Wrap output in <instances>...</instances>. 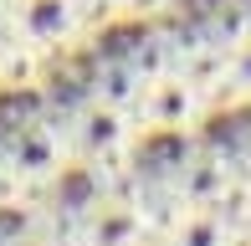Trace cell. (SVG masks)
Here are the masks:
<instances>
[{"mask_svg":"<svg viewBox=\"0 0 251 246\" xmlns=\"http://www.w3.org/2000/svg\"><path fill=\"white\" fill-rule=\"evenodd\" d=\"M16 246H56V241H47V236L36 231V236H26V241H16Z\"/></svg>","mask_w":251,"mask_h":246,"instance_id":"5bb4252c","label":"cell"},{"mask_svg":"<svg viewBox=\"0 0 251 246\" xmlns=\"http://www.w3.org/2000/svg\"><path fill=\"white\" fill-rule=\"evenodd\" d=\"M123 62L133 67V77H139L144 87L164 82V77L175 72V41H169V26H144L139 41L123 51Z\"/></svg>","mask_w":251,"mask_h":246,"instance_id":"ba28073f","label":"cell"},{"mask_svg":"<svg viewBox=\"0 0 251 246\" xmlns=\"http://www.w3.org/2000/svg\"><path fill=\"white\" fill-rule=\"evenodd\" d=\"M200 118H205L200 93H195L179 72H169L164 82H154L149 93H144V118H139V128H144V133H190Z\"/></svg>","mask_w":251,"mask_h":246,"instance_id":"277c9868","label":"cell"},{"mask_svg":"<svg viewBox=\"0 0 251 246\" xmlns=\"http://www.w3.org/2000/svg\"><path fill=\"white\" fill-rule=\"evenodd\" d=\"M251 103V41L241 51H231V67H226V108Z\"/></svg>","mask_w":251,"mask_h":246,"instance_id":"8fae6325","label":"cell"},{"mask_svg":"<svg viewBox=\"0 0 251 246\" xmlns=\"http://www.w3.org/2000/svg\"><path fill=\"white\" fill-rule=\"evenodd\" d=\"M77 21H82V36H98L102 26H113L118 16V0H77Z\"/></svg>","mask_w":251,"mask_h":246,"instance_id":"7c38bea8","label":"cell"},{"mask_svg":"<svg viewBox=\"0 0 251 246\" xmlns=\"http://www.w3.org/2000/svg\"><path fill=\"white\" fill-rule=\"evenodd\" d=\"M246 5H251V0H246Z\"/></svg>","mask_w":251,"mask_h":246,"instance_id":"e0dca14e","label":"cell"},{"mask_svg":"<svg viewBox=\"0 0 251 246\" xmlns=\"http://www.w3.org/2000/svg\"><path fill=\"white\" fill-rule=\"evenodd\" d=\"M0 154H5V164H10V174H16L21 190H51L62 180V170L72 164L67 139L47 118H31L26 128L5 133V139H0Z\"/></svg>","mask_w":251,"mask_h":246,"instance_id":"6da1fadb","label":"cell"},{"mask_svg":"<svg viewBox=\"0 0 251 246\" xmlns=\"http://www.w3.org/2000/svg\"><path fill=\"white\" fill-rule=\"evenodd\" d=\"M169 5H175V0H118V16L123 21H139V26H164Z\"/></svg>","mask_w":251,"mask_h":246,"instance_id":"4fadbf2b","label":"cell"},{"mask_svg":"<svg viewBox=\"0 0 251 246\" xmlns=\"http://www.w3.org/2000/svg\"><path fill=\"white\" fill-rule=\"evenodd\" d=\"M133 246H164V241H154V236H144V241H133Z\"/></svg>","mask_w":251,"mask_h":246,"instance_id":"2e32d148","label":"cell"},{"mask_svg":"<svg viewBox=\"0 0 251 246\" xmlns=\"http://www.w3.org/2000/svg\"><path fill=\"white\" fill-rule=\"evenodd\" d=\"M231 185H236V180H231L226 154L215 149V144H190L185 159H179V170H175V190L185 195L190 210H215Z\"/></svg>","mask_w":251,"mask_h":246,"instance_id":"5b68a950","label":"cell"},{"mask_svg":"<svg viewBox=\"0 0 251 246\" xmlns=\"http://www.w3.org/2000/svg\"><path fill=\"white\" fill-rule=\"evenodd\" d=\"M164 246H236V236L226 231V221L215 216V210H190L185 226H179Z\"/></svg>","mask_w":251,"mask_h":246,"instance_id":"9c48e42d","label":"cell"},{"mask_svg":"<svg viewBox=\"0 0 251 246\" xmlns=\"http://www.w3.org/2000/svg\"><path fill=\"white\" fill-rule=\"evenodd\" d=\"M241 246H251V205H246V231H241Z\"/></svg>","mask_w":251,"mask_h":246,"instance_id":"9a60e30c","label":"cell"},{"mask_svg":"<svg viewBox=\"0 0 251 246\" xmlns=\"http://www.w3.org/2000/svg\"><path fill=\"white\" fill-rule=\"evenodd\" d=\"M41 67H47V57L31 51L21 36H10V47H0V82L5 87H31L41 77Z\"/></svg>","mask_w":251,"mask_h":246,"instance_id":"30bf717a","label":"cell"},{"mask_svg":"<svg viewBox=\"0 0 251 246\" xmlns=\"http://www.w3.org/2000/svg\"><path fill=\"white\" fill-rule=\"evenodd\" d=\"M144 241V216H139V174L128 185L108 190L82 221V246H133Z\"/></svg>","mask_w":251,"mask_h":246,"instance_id":"3957f363","label":"cell"},{"mask_svg":"<svg viewBox=\"0 0 251 246\" xmlns=\"http://www.w3.org/2000/svg\"><path fill=\"white\" fill-rule=\"evenodd\" d=\"M144 93H149V87L133 77V67L123 62V51H118V57H102L93 67V77H87V98L102 103V108H113V113H123L133 128H139V118H144Z\"/></svg>","mask_w":251,"mask_h":246,"instance_id":"8992f818","label":"cell"},{"mask_svg":"<svg viewBox=\"0 0 251 246\" xmlns=\"http://www.w3.org/2000/svg\"><path fill=\"white\" fill-rule=\"evenodd\" d=\"M139 216H144V236L169 241L179 226H185L190 205L175 190V180H164V174H139Z\"/></svg>","mask_w":251,"mask_h":246,"instance_id":"52a82bcc","label":"cell"},{"mask_svg":"<svg viewBox=\"0 0 251 246\" xmlns=\"http://www.w3.org/2000/svg\"><path fill=\"white\" fill-rule=\"evenodd\" d=\"M10 26L31 51L51 57V51L82 41V21H77V0H10Z\"/></svg>","mask_w":251,"mask_h":246,"instance_id":"7a4b0ae2","label":"cell"}]
</instances>
